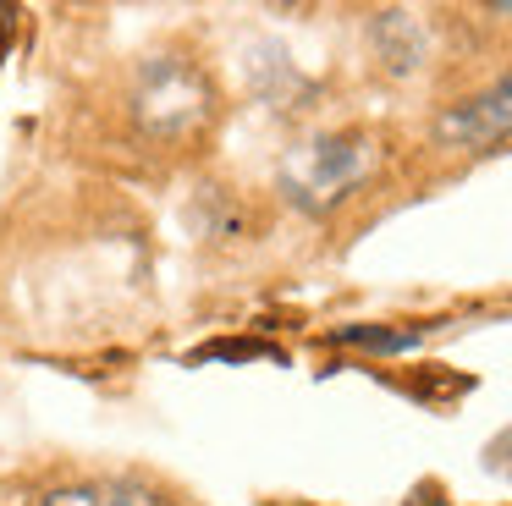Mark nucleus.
I'll list each match as a JSON object with an SVG mask.
<instances>
[{
	"mask_svg": "<svg viewBox=\"0 0 512 506\" xmlns=\"http://www.w3.org/2000/svg\"><path fill=\"white\" fill-rule=\"evenodd\" d=\"M375 171V138L364 132H325L309 138L281 160V193L309 215L336 209L364 176Z\"/></svg>",
	"mask_w": 512,
	"mask_h": 506,
	"instance_id": "1",
	"label": "nucleus"
},
{
	"mask_svg": "<svg viewBox=\"0 0 512 506\" xmlns=\"http://www.w3.org/2000/svg\"><path fill=\"white\" fill-rule=\"evenodd\" d=\"M204 110H210V88L193 72L188 61H149L138 77V121L160 138H177V132L199 127Z\"/></svg>",
	"mask_w": 512,
	"mask_h": 506,
	"instance_id": "2",
	"label": "nucleus"
},
{
	"mask_svg": "<svg viewBox=\"0 0 512 506\" xmlns=\"http://www.w3.org/2000/svg\"><path fill=\"white\" fill-rule=\"evenodd\" d=\"M435 138L452 143V149H496L501 138H512V72L446 110L435 121Z\"/></svg>",
	"mask_w": 512,
	"mask_h": 506,
	"instance_id": "3",
	"label": "nucleus"
},
{
	"mask_svg": "<svg viewBox=\"0 0 512 506\" xmlns=\"http://www.w3.org/2000/svg\"><path fill=\"white\" fill-rule=\"evenodd\" d=\"M45 506H171V501L138 479H89V484H61V490H50Z\"/></svg>",
	"mask_w": 512,
	"mask_h": 506,
	"instance_id": "4",
	"label": "nucleus"
},
{
	"mask_svg": "<svg viewBox=\"0 0 512 506\" xmlns=\"http://www.w3.org/2000/svg\"><path fill=\"white\" fill-rule=\"evenodd\" d=\"M375 50L386 55V66L397 77L419 72V61H424V28H419V17H413V11H380V17H375Z\"/></svg>",
	"mask_w": 512,
	"mask_h": 506,
	"instance_id": "5",
	"label": "nucleus"
},
{
	"mask_svg": "<svg viewBox=\"0 0 512 506\" xmlns=\"http://www.w3.org/2000/svg\"><path fill=\"white\" fill-rule=\"evenodd\" d=\"M424 330H391V325H342L331 341L342 347H358V352H380V358H397V352H413Z\"/></svg>",
	"mask_w": 512,
	"mask_h": 506,
	"instance_id": "6",
	"label": "nucleus"
},
{
	"mask_svg": "<svg viewBox=\"0 0 512 506\" xmlns=\"http://www.w3.org/2000/svg\"><path fill=\"white\" fill-rule=\"evenodd\" d=\"M204 358H281L276 347H265V341H210V347L193 352V363Z\"/></svg>",
	"mask_w": 512,
	"mask_h": 506,
	"instance_id": "7",
	"label": "nucleus"
}]
</instances>
